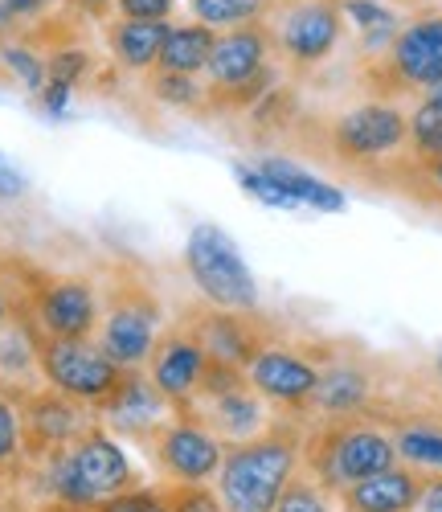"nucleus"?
I'll return each mask as SVG.
<instances>
[{"mask_svg": "<svg viewBox=\"0 0 442 512\" xmlns=\"http://www.w3.org/2000/svg\"><path fill=\"white\" fill-rule=\"evenodd\" d=\"M373 181H385L389 189L414 197L426 209H442V152H426V156L402 152L389 164H381Z\"/></svg>", "mask_w": 442, "mask_h": 512, "instance_id": "nucleus-22", "label": "nucleus"}, {"mask_svg": "<svg viewBox=\"0 0 442 512\" xmlns=\"http://www.w3.org/2000/svg\"><path fill=\"white\" fill-rule=\"evenodd\" d=\"M33 472L41 476L46 500L78 504V508H99L103 500H111L119 492L140 488L136 467H131L127 451L119 447V439L103 422H95L78 443H70L54 459L33 467Z\"/></svg>", "mask_w": 442, "mask_h": 512, "instance_id": "nucleus-3", "label": "nucleus"}, {"mask_svg": "<svg viewBox=\"0 0 442 512\" xmlns=\"http://www.w3.org/2000/svg\"><path fill=\"white\" fill-rule=\"evenodd\" d=\"M414 512H442V476H430V480H426V488H422Z\"/></svg>", "mask_w": 442, "mask_h": 512, "instance_id": "nucleus-35", "label": "nucleus"}, {"mask_svg": "<svg viewBox=\"0 0 442 512\" xmlns=\"http://www.w3.org/2000/svg\"><path fill=\"white\" fill-rule=\"evenodd\" d=\"M181 320L193 328V336L201 340V349L209 361L234 365V369H250L254 357L275 345L271 324L258 312H226V308H185Z\"/></svg>", "mask_w": 442, "mask_h": 512, "instance_id": "nucleus-15", "label": "nucleus"}, {"mask_svg": "<svg viewBox=\"0 0 442 512\" xmlns=\"http://www.w3.org/2000/svg\"><path fill=\"white\" fill-rule=\"evenodd\" d=\"M95 512H168V504H164L160 488L140 484V488H131V492H119V496L103 500Z\"/></svg>", "mask_w": 442, "mask_h": 512, "instance_id": "nucleus-32", "label": "nucleus"}, {"mask_svg": "<svg viewBox=\"0 0 442 512\" xmlns=\"http://www.w3.org/2000/svg\"><path fill=\"white\" fill-rule=\"evenodd\" d=\"M21 193H25V177L0 160V197H21Z\"/></svg>", "mask_w": 442, "mask_h": 512, "instance_id": "nucleus-36", "label": "nucleus"}, {"mask_svg": "<svg viewBox=\"0 0 442 512\" xmlns=\"http://www.w3.org/2000/svg\"><path fill=\"white\" fill-rule=\"evenodd\" d=\"M397 463L393 435L377 418H316L303 431V476L340 496Z\"/></svg>", "mask_w": 442, "mask_h": 512, "instance_id": "nucleus-2", "label": "nucleus"}, {"mask_svg": "<svg viewBox=\"0 0 442 512\" xmlns=\"http://www.w3.org/2000/svg\"><path fill=\"white\" fill-rule=\"evenodd\" d=\"M17 414H21V443H25L29 472L54 459L58 451H66L70 443H78L95 426L91 406H82L50 386L17 394Z\"/></svg>", "mask_w": 442, "mask_h": 512, "instance_id": "nucleus-13", "label": "nucleus"}, {"mask_svg": "<svg viewBox=\"0 0 442 512\" xmlns=\"http://www.w3.org/2000/svg\"><path fill=\"white\" fill-rule=\"evenodd\" d=\"M422 488H426V476H418L406 463H393L389 472H377L361 484L344 488L336 496V508L340 512H414Z\"/></svg>", "mask_w": 442, "mask_h": 512, "instance_id": "nucleus-21", "label": "nucleus"}, {"mask_svg": "<svg viewBox=\"0 0 442 512\" xmlns=\"http://www.w3.org/2000/svg\"><path fill=\"white\" fill-rule=\"evenodd\" d=\"M275 54L295 70L307 74L324 66L340 37H344V0H275Z\"/></svg>", "mask_w": 442, "mask_h": 512, "instance_id": "nucleus-11", "label": "nucleus"}, {"mask_svg": "<svg viewBox=\"0 0 442 512\" xmlns=\"http://www.w3.org/2000/svg\"><path fill=\"white\" fill-rule=\"evenodd\" d=\"M361 82L369 99L397 103L442 87V13H422L393 33L385 50L361 58Z\"/></svg>", "mask_w": 442, "mask_h": 512, "instance_id": "nucleus-4", "label": "nucleus"}, {"mask_svg": "<svg viewBox=\"0 0 442 512\" xmlns=\"http://www.w3.org/2000/svg\"><path fill=\"white\" fill-rule=\"evenodd\" d=\"M393 435L397 463L414 467L418 476H442V410H402L385 414L381 406L369 414Z\"/></svg>", "mask_w": 442, "mask_h": 512, "instance_id": "nucleus-20", "label": "nucleus"}, {"mask_svg": "<svg viewBox=\"0 0 442 512\" xmlns=\"http://www.w3.org/2000/svg\"><path fill=\"white\" fill-rule=\"evenodd\" d=\"M168 21H111L107 25V46H111V58L131 70V74H148L156 70V58H160V46L168 37Z\"/></svg>", "mask_w": 442, "mask_h": 512, "instance_id": "nucleus-23", "label": "nucleus"}, {"mask_svg": "<svg viewBox=\"0 0 442 512\" xmlns=\"http://www.w3.org/2000/svg\"><path fill=\"white\" fill-rule=\"evenodd\" d=\"M176 0H115V13L123 21H168Z\"/></svg>", "mask_w": 442, "mask_h": 512, "instance_id": "nucleus-33", "label": "nucleus"}, {"mask_svg": "<svg viewBox=\"0 0 442 512\" xmlns=\"http://www.w3.org/2000/svg\"><path fill=\"white\" fill-rule=\"evenodd\" d=\"M377 406V377L361 357L332 353L320 361V386L312 398L316 418H369Z\"/></svg>", "mask_w": 442, "mask_h": 512, "instance_id": "nucleus-18", "label": "nucleus"}, {"mask_svg": "<svg viewBox=\"0 0 442 512\" xmlns=\"http://www.w3.org/2000/svg\"><path fill=\"white\" fill-rule=\"evenodd\" d=\"M168 512H226L213 484H160Z\"/></svg>", "mask_w": 442, "mask_h": 512, "instance_id": "nucleus-31", "label": "nucleus"}, {"mask_svg": "<svg viewBox=\"0 0 442 512\" xmlns=\"http://www.w3.org/2000/svg\"><path fill=\"white\" fill-rule=\"evenodd\" d=\"M275 58V37H271V21H250V25H238V29H226L217 33V50L209 58V70H205V103L217 99V95H230L246 82L262 78Z\"/></svg>", "mask_w": 442, "mask_h": 512, "instance_id": "nucleus-16", "label": "nucleus"}, {"mask_svg": "<svg viewBox=\"0 0 442 512\" xmlns=\"http://www.w3.org/2000/svg\"><path fill=\"white\" fill-rule=\"evenodd\" d=\"M148 451L164 484H213L221 459H226V443L193 410H172L168 422L152 435Z\"/></svg>", "mask_w": 442, "mask_h": 512, "instance_id": "nucleus-12", "label": "nucleus"}, {"mask_svg": "<svg viewBox=\"0 0 442 512\" xmlns=\"http://www.w3.org/2000/svg\"><path fill=\"white\" fill-rule=\"evenodd\" d=\"M189 9L201 25L226 33V29H238L250 21H267L275 0H189Z\"/></svg>", "mask_w": 442, "mask_h": 512, "instance_id": "nucleus-26", "label": "nucleus"}, {"mask_svg": "<svg viewBox=\"0 0 442 512\" xmlns=\"http://www.w3.org/2000/svg\"><path fill=\"white\" fill-rule=\"evenodd\" d=\"M406 152H414V156L442 152V87L422 95L418 107L410 111V144H406Z\"/></svg>", "mask_w": 442, "mask_h": 512, "instance_id": "nucleus-29", "label": "nucleus"}, {"mask_svg": "<svg viewBox=\"0 0 442 512\" xmlns=\"http://www.w3.org/2000/svg\"><path fill=\"white\" fill-rule=\"evenodd\" d=\"M205 349L201 340L193 336V328L176 316L160 336H156V349L148 357V377L152 386L160 390V398L172 406V410H185L201 386V373H205Z\"/></svg>", "mask_w": 442, "mask_h": 512, "instance_id": "nucleus-17", "label": "nucleus"}, {"mask_svg": "<svg viewBox=\"0 0 442 512\" xmlns=\"http://www.w3.org/2000/svg\"><path fill=\"white\" fill-rule=\"evenodd\" d=\"M5 62L25 78V87H33V91L46 87V66H41L33 54H25V50H5Z\"/></svg>", "mask_w": 442, "mask_h": 512, "instance_id": "nucleus-34", "label": "nucleus"}, {"mask_svg": "<svg viewBox=\"0 0 442 512\" xmlns=\"http://www.w3.org/2000/svg\"><path fill=\"white\" fill-rule=\"evenodd\" d=\"M258 173H267L299 209H303V205H307V209H324V213L344 209V193H340V189L324 185V181L312 177V173H303L299 164H291V160H283V156H267V160L258 164Z\"/></svg>", "mask_w": 442, "mask_h": 512, "instance_id": "nucleus-25", "label": "nucleus"}, {"mask_svg": "<svg viewBox=\"0 0 442 512\" xmlns=\"http://www.w3.org/2000/svg\"><path fill=\"white\" fill-rule=\"evenodd\" d=\"M148 95L172 111H197V115H209L205 111V82L201 78H189V74H164V70H148Z\"/></svg>", "mask_w": 442, "mask_h": 512, "instance_id": "nucleus-27", "label": "nucleus"}, {"mask_svg": "<svg viewBox=\"0 0 442 512\" xmlns=\"http://www.w3.org/2000/svg\"><path fill=\"white\" fill-rule=\"evenodd\" d=\"M410 144V115L397 103H361L320 127L316 156L348 168V173L373 177L381 164L402 156Z\"/></svg>", "mask_w": 442, "mask_h": 512, "instance_id": "nucleus-7", "label": "nucleus"}, {"mask_svg": "<svg viewBox=\"0 0 442 512\" xmlns=\"http://www.w3.org/2000/svg\"><path fill=\"white\" fill-rule=\"evenodd\" d=\"M381 5H418V0H381Z\"/></svg>", "mask_w": 442, "mask_h": 512, "instance_id": "nucleus-38", "label": "nucleus"}, {"mask_svg": "<svg viewBox=\"0 0 442 512\" xmlns=\"http://www.w3.org/2000/svg\"><path fill=\"white\" fill-rule=\"evenodd\" d=\"M185 267L197 283V291L205 295L209 308H226V312H258V283L254 271L246 267L242 250L234 246V238L201 222L189 230L185 238Z\"/></svg>", "mask_w": 442, "mask_h": 512, "instance_id": "nucleus-9", "label": "nucleus"}, {"mask_svg": "<svg viewBox=\"0 0 442 512\" xmlns=\"http://www.w3.org/2000/svg\"><path fill=\"white\" fill-rule=\"evenodd\" d=\"M217 50V29L201 25V21H189V25H172L164 46H160V58H156V70L164 74H189V78H201L209 70V58Z\"/></svg>", "mask_w": 442, "mask_h": 512, "instance_id": "nucleus-24", "label": "nucleus"}, {"mask_svg": "<svg viewBox=\"0 0 442 512\" xmlns=\"http://www.w3.org/2000/svg\"><path fill=\"white\" fill-rule=\"evenodd\" d=\"M438 373H442V357H438Z\"/></svg>", "mask_w": 442, "mask_h": 512, "instance_id": "nucleus-39", "label": "nucleus"}, {"mask_svg": "<svg viewBox=\"0 0 442 512\" xmlns=\"http://www.w3.org/2000/svg\"><path fill=\"white\" fill-rule=\"evenodd\" d=\"M33 512H95V508H78V504H58V500H46V504H37Z\"/></svg>", "mask_w": 442, "mask_h": 512, "instance_id": "nucleus-37", "label": "nucleus"}, {"mask_svg": "<svg viewBox=\"0 0 442 512\" xmlns=\"http://www.w3.org/2000/svg\"><path fill=\"white\" fill-rule=\"evenodd\" d=\"M29 472L25 443H21V414L9 394H0V480L17 484Z\"/></svg>", "mask_w": 442, "mask_h": 512, "instance_id": "nucleus-28", "label": "nucleus"}, {"mask_svg": "<svg viewBox=\"0 0 442 512\" xmlns=\"http://www.w3.org/2000/svg\"><path fill=\"white\" fill-rule=\"evenodd\" d=\"M164 332V304L156 287L127 263H115L103 279V320H99V345L123 369H144L156 336Z\"/></svg>", "mask_w": 442, "mask_h": 512, "instance_id": "nucleus-5", "label": "nucleus"}, {"mask_svg": "<svg viewBox=\"0 0 442 512\" xmlns=\"http://www.w3.org/2000/svg\"><path fill=\"white\" fill-rule=\"evenodd\" d=\"M303 431V422L279 414L262 435L226 447L213 480L226 512H275L287 484L303 472Z\"/></svg>", "mask_w": 442, "mask_h": 512, "instance_id": "nucleus-1", "label": "nucleus"}, {"mask_svg": "<svg viewBox=\"0 0 442 512\" xmlns=\"http://www.w3.org/2000/svg\"><path fill=\"white\" fill-rule=\"evenodd\" d=\"M275 512H340L336 508V496L332 492H324L312 476H295L291 484H287V492H283V500L275 504Z\"/></svg>", "mask_w": 442, "mask_h": 512, "instance_id": "nucleus-30", "label": "nucleus"}, {"mask_svg": "<svg viewBox=\"0 0 442 512\" xmlns=\"http://www.w3.org/2000/svg\"><path fill=\"white\" fill-rule=\"evenodd\" d=\"M185 410H193L226 447L262 435L275 422L271 406L262 402L258 390L250 386L246 369L221 365V361H205L201 386H197V394H193V402Z\"/></svg>", "mask_w": 442, "mask_h": 512, "instance_id": "nucleus-10", "label": "nucleus"}, {"mask_svg": "<svg viewBox=\"0 0 442 512\" xmlns=\"http://www.w3.org/2000/svg\"><path fill=\"white\" fill-rule=\"evenodd\" d=\"M172 406L160 398V390L152 386V377L148 369H127V377L119 381V390L103 402L99 418L103 426L119 439H131V443H152V435L160 431V426L168 422Z\"/></svg>", "mask_w": 442, "mask_h": 512, "instance_id": "nucleus-19", "label": "nucleus"}, {"mask_svg": "<svg viewBox=\"0 0 442 512\" xmlns=\"http://www.w3.org/2000/svg\"><path fill=\"white\" fill-rule=\"evenodd\" d=\"M246 377L271 410H279L283 418L303 422L307 414H312V398H316V386H320V361L312 353L295 349V345L275 340V345H267L254 357Z\"/></svg>", "mask_w": 442, "mask_h": 512, "instance_id": "nucleus-14", "label": "nucleus"}, {"mask_svg": "<svg viewBox=\"0 0 442 512\" xmlns=\"http://www.w3.org/2000/svg\"><path fill=\"white\" fill-rule=\"evenodd\" d=\"M25 283H17L21 304L13 320L29 336H54V340H86L99 332L103 320V295L99 283L86 275H46L25 267Z\"/></svg>", "mask_w": 442, "mask_h": 512, "instance_id": "nucleus-6", "label": "nucleus"}, {"mask_svg": "<svg viewBox=\"0 0 442 512\" xmlns=\"http://www.w3.org/2000/svg\"><path fill=\"white\" fill-rule=\"evenodd\" d=\"M33 353H37V373L50 390L91 406L95 414L103 410V402L119 390V381L127 377L123 365H115L107 357V349L95 336L86 340H54V336H29Z\"/></svg>", "mask_w": 442, "mask_h": 512, "instance_id": "nucleus-8", "label": "nucleus"}]
</instances>
